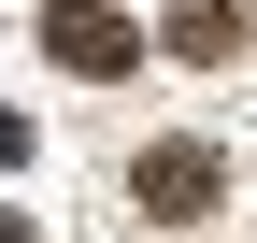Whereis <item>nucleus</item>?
I'll return each mask as SVG.
<instances>
[{
  "instance_id": "1",
  "label": "nucleus",
  "mask_w": 257,
  "mask_h": 243,
  "mask_svg": "<svg viewBox=\"0 0 257 243\" xmlns=\"http://www.w3.org/2000/svg\"><path fill=\"white\" fill-rule=\"evenodd\" d=\"M128 200H143V229H200L214 200H229V143L214 129H157L143 158H128Z\"/></svg>"
},
{
  "instance_id": "2",
  "label": "nucleus",
  "mask_w": 257,
  "mask_h": 243,
  "mask_svg": "<svg viewBox=\"0 0 257 243\" xmlns=\"http://www.w3.org/2000/svg\"><path fill=\"white\" fill-rule=\"evenodd\" d=\"M43 57L72 86H128V72H143V29H128L114 0H57V15H43Z\"/></svg>"
},
{
  "instance_id": "3",
  "label": "nucleus",
  "mask_w": 257,
  "mask_h": 243,
  "mask_svg": "<svg viewBox=\"0 0 257 243\" xmlns=\"http://www.w3.org/2000/svg\"><path fill=\"white\" fill-rule=\"evenodd\" d=\"M172 57H243V0H172Z\"/></svg>"
}]
</instances>
